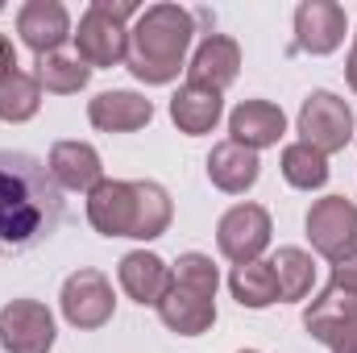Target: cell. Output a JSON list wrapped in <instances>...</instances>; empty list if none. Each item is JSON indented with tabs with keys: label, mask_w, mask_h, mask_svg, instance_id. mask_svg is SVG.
I'll return each mask as SVG.
<instances>
[{
	"label": "cell",
	"mask_w": 357,
	"mask_h": 353,
	"mask_svg": "<svg viewBox=\"0 0 357 353\" xmlns=\"http://www.w3.org/2000/svg\"><path fill=\"white\" fill-rule=\"evenodd\" d=\"M354 46H357V33H354Z\"/></svg>",
	"instance_id": "cell-33"
},
{
	"label": "cell",
	"mask_w": 357,
	"mask_h": 353,
	"mask_svg": "<svg viewBox=\"0 0 357 353\" xmlns=\"http://www.w3.org/2000/svg\"><path fill=\"white\" fill-rule=\"evenodd\" d=\"M0 345L8 353H50L54 316L38 299H8L0 308Z\"/></svg>",
	"instance_id": "cell-8"
},
{
	"label": "cell",
	"mask_w": 357,
	"mask_h": 353,
	"mask_svg": "<svg viewBox=\"0 0 357 353\" xmlns=\"http://www.w3.org/2000/svg\"><path fill=\"white\" fill-rule=\"evenodd\" d=\"M88 121L104 133H133L154 121V104L137 91H100L88 104Z\"/></svg>",
	"instance_id": "cell-16"
},
{
	"label": "cell",
	"mask_w": 357,
	"mask_h": 353,
	"mask_svg": "<svg viewBox=\"0 0 357 353\" xmlns=\"http://www.w3.org/2000/svg\"><path fill=\"white\" fill-rule=\"evenodd\" d=\"M133 200H137V212H133V233L129 237H137V241L162 237L171 229V216H175V204H171L167 187L154 183V179H137L133 183Z\"/></svg>",
	"instance_id": "cell-21"
},
{
	"label": "cell",
	"mask_w": 357,
	"mask_h": 353,
	"mask_svg": "<svg viewBox=\"0 0 357 353\" xmlns=\"http://www.w3.org/2000/svg\"><path fill=\"white\" fill-rule=\"evenodd\" d=\"M299 142L324 158L354 142V108L333 91H312L299 108Z\"/></svg>",
	"instance_id": "cell-4"
},
{
	"label": "cell",
	"mask_w": 357,
	"mask_h": 353,
	"mask_svg": "<svg viewBox=\"0 0 357 353\" xmlns=\"http://www.w3.org/2000/svg\"><path fill=\"white\" fill-rule=\"evenodd\" d=\"M345 80H349V88L357 91V46L349 50V59H345Z\"/></svg>",
	"instance_id": "cell-31"
},
{
	"label": "cell",
	"mask_w": 357,
	"mask_h": 353,
	"mask_svg": "<svg viewBox=\"0 0 357 353\" xmlns=\"http://www.w3.org/2000/svg\"><path fill=\"white\" fill-rule=\"evenodd\" d=\"M345 42V8L337 0H303L295 8V46L303 54H333Z\"/></svg>",
	"instance_id": "cell-9"
},
{
	"label": "cell",
	"mask_w": 357,
	"mask_h": 353,
	"mask_svg": "<svg viewBox=\"0 0 357 353\" xmlns=\"http://www.w3.org/2000/svg\"><path fill=\"white\" fill-rule=\"evenodd\" d=\"M42 108V84L33 80V71H13L8 80H0V121H29Z\"/></svg>",
	"instance_id": "cell-25"
},
{
	"label": "cell",
	"mask_w": 357,
	"mask_h": 353,
	"mask_svg": "<svg viewBox=\"0 0 357 353\" xmlns=\"http://www.w3.org/2000/svg\"><path fill=\"white\" fill-rule=\"evenodd\" d=\"M191 33H195V17L187 8H178V4H150V8H142L133 29H129L125 67L142 84H175L183 63H187Z\"/></svg>",
	"instance_id": "cell-2"
},
{
	"label": "cell",
	"mask_w": 357,
	"mask_h": 353,
	"mask_svg": "<svg viewBox=\"0 0 357 353\" xmlns=\"http://www.w3.org/2000/svg\"><path fill=\"white\" fill-rule=\"evenodd\" d=\"M258 175H262L258 150L237 146L233 137H229V142H220V146H212V154H208V179H212L220 191L241 195V191H250V187L258 183Z\"/></svg>",
	"instance_id": "cell-18"
},
{
	"label": "cell",
	"mask_w": 357,
	"mask_h": 353,
	"mask_svg": "<svg viewBox=\"0 0 357 353\" xmlns=\"http://www.w3.org/2000/svg\"><path fill=\"white\" fill-rule=\"evenodd\" d=\"M282 179L299 191H316V187L328 183V158L320 150L303 146V142H291L282 150Z\"/></svg>",
	"instance_id": "cell-26"
},
{
	"label": "cell",
	"mask_w": 357,
	"mask_h": 353,
	"mask_svg": "<svg viewBox=\"0 0 357 353\" xmlns=\"http://www.w3.org/2000/svg\"><path fill=\"white\" fill-rule=\"evenodd\" d=\"M333 353H357V320H349L345 333L333 341Z\"/></svg>",
	"instance_id": "cell-30"
},
{
	"label": "cell",
	"mask_w": 357,
	"mask_h": 353,
	"mask_svg": "<svg viewBox=\"0 0 357 353\" xmlns=\"http://www.w3.org/2000/svg\"><path fill=\"white\" fill-rule=\"evenodd\" d=\"M33 80H38L46 91H54V96H71V91L88 88L91 67L79 59V54L54 50V54H42V59L33 63Z\"/></svg>",
	"instance_id": "cell-24"
},
{
	"label": "cell",
	"mask_w": 357,
	"mask_h": 353,
	"mask_svg": "<svg viewBox=\"0 0 357 353\" xmlns=\"http://www.w3.org/2000/svg\"><path fill=\"white\" fill-rule=\"evenodd\" d=\"M229 133H233L237 146L266 150V146H278V137L287 133V117L270 100H241L229 112Z\"/></svg>",
	"instance_id": "cell-14"
},
{
	"label": "cell",
	"mask_w": 357,
	"mask_h": 353,
	"mask_svg": "<svg viewBox=\"0 0 357 353\" xmlns=\"http://www.w3.org/2000/svg\"><path fill=\"white\" fill-rule=\"evenodd\" d=\"M237 71H241V46L233 38H225V33H208L195 46L191 63H187V84L208 91H225L237 80Z\"/></svg>",
	"instance_id": "cell-11"
},
{
	"label": "cell",
	"mask_w": 357,
	"mask_h": 353,
	"mask_svg": "<svg viewBox=\"0 0 357 353\" xmlns=\"http://www.w3.org/2000/svg\"><path fill=\"white\" fill-rule=\"evenodd\" d=\"M59 303H63V316H67L71 329H104V324L112 320V308H116L112 283H108L100 270H91V266L75 270V274L63 283Z\"/></svg>",
	"instance_id": "cell-7"
},
{
	"label": "cell",
	"mask_w": 357,
	"mask_h": 353,
	"mask_svg": "<svg viewBox=\"0 0 357 353\" xmlns=\"http://www.w3.org/2000/svg\"><path fill=\"white\" fill-rule=\"evenodd\" d=\"M133 183L125 179H100L88 191V220L100 237H129L133 233Z\"/></svg>",
	"instance_id": "cell-10"
},
{
	"label": "cell",
	"mask_w": 357,
	"mask_h": 353,
	"mask_svg": "<svg viewBox=\"0 0 357 353\" xmlns=\"http://www.w3.org/2000/svg\"><path fill=\"white\" fill-rule=\"evenodd\" d=\"M116 278H121V287H125V295H129L133 303H142V308H158L162 295H167L171 283H175V270L162 262L158 254H150V250H133V254L121 258Z\"/></svg>",
	"instance_id": "cell-12"
},
{
	"label": "cell",
	"mask_w": 357,
	"mask_h": 353,
	"mask_svg": "<svg viewBox=\"0 0 357 353\" xmlns=\"http://www.w3.org/2000/svg\"><path fill=\"white\" fill-rule=\"evenodd\" d=\"M270 233H274V225L262 204H233L216 225V246L233 266H245L262 258V250L270 246Z\"/></svg>",
	"instance_id": "cell-6"
},
{
	"label": "cell",
	"mask_w": 357,
	"mask_h": 353,
	"mask_svg": "<svg viewBox=\"0 0 357 353\" xmlns=\"http://www.w3.org/2000/svg\"><path fill=\"white\" fill-rule=\"evenodd\" d=\"M229 291H233V299L241 303V308H270V303H278V278H274V266L270 262H245V266H233V274H229Z\"/></svg>",
	"instance_id": "cell-22"
},
{
	"label": "cell",
	"mask_w": 357,
	"mask_h": 353,
	"mask_svg": "<svg viewBox=\"0 0 357 353\" xmlns=\"http://www.w3.org/2000/svg\"><path fill=\"white\" fill-rule=\"evenodd\" d=\"M17 33L42 59V54H54L71 38V17H67V8L59 0H29L17 13Z\"/></svg>",
	"instance_id": "cell-13"
},
{
	"label": "cell",
	"mask_w": 357,
	"mask_h": 353,
	"mask_svg": "<svg viewBox=\"0 0 357 353\" xmlns=\"http://www.w3.org/2000/svg\"><path fill=\"white\" fill-rule=\"evenodd\" d=\"M303 229H307V241H312V250H316L320 258H328V262L345 258L357 246L354 200H345V195H324V200H316V204L307 208Z\"/></svg>",
	"instance_id": "cell-5"
},
{
	"label": "cell",
	"mask_w": 357,
	"mask_h": 353,
	"mask_svg": "<svg viewBox=\"0 0 357 353\" xmlns=\"http://www.w3.org/2000/svg\"><path fill=\"white\" fill-rule=\"evenodd\" d=\"M17 71V50H13V42L0 33V80H8Z\"/></svg>",
	"instance_id": "cell-29"
},
{
	"label": "cell",
	"mask_w": 357,
	"mask_h": 353,
	"mask_svg": "<svg viewBox=\"0 0 357 353\" xmlns=\"http://www.w3.org/2000/svg\"><path fill=\"white\" fill-rule=\"evenodd\" d=\"M274 278H278V299L295 303V299H307L312 287H316V266H312V254L299 250V246H282L274 254Z\"/></svg>",
	"instance_id": "cell-23"
},
{
	"label": "cell",
	"mask_w": 357,
	"mask_h": 353,
	"mask_svg": "<svg viewBox=\"0 0 357 353\" xmlns=\"http://www.w3.org/2000/svg\"><path fill=\"white\" fill-rule=\"evenodd\" d=\"M46 167H50L54 183L67 187V191H91L104 179L100 154H96V146H88V142H54Z\"/></svg>",
	"instance_id": "cell-17"
},
{
	"label": "cell",
	"mask_w": 357,
	"mask_h": 353,
	"mask_svg": "<svg viewBox=\"0 0 357 353\" xmlns=\"http://www.w3.org/2000/svg\"><path fill=\"white\" fill-rule=\"evenodd\" d=\"M328 287H337V291H345V295H357V246L345 258L333 262V283H328Z\"/></svg>",
	"instance_id": "cell-28"
},
{
	"label": "cell",
	"mask_w": 357,
	"mask_h": 353,
	"mask_svg": "<svg viewBox=\"0 0 357 353\" xmlns=\"http://www.w3.org/2000/svg\"><path fill=\"white\" fill-rule=\"evenodd\" d=\"M349 320H357V295H345V291H337V287H324V291L307 303V312H303L307 337H312V341H324V345H333V341L345 333Z\"/></svg>",
	"instance_id": "cell-19"
},
{
	"label": "cell",
	"mask_w": 357,
	"mask_h": 353,
	"mask_svg": "<svg viewBox=\"0 0 357 353\" xmlns=\"http://www.w3.org/2000/svg\"><path fill=\"white\" fill-rule=\"evenodd\" d=\"M158 316L178 337H199V333H208L216 324V299L199 295V291H191L183 283H171V291L158 303Z\"/></svg>",
	"instance_id": "cell-15"
},
{
	"label": "cell",
	"mask_w": 357,
	"mask_h": 353,
	"mask_svg": "<svg viewBox=\"0 0 357 353\" xmlns=\"http://www.w3.org/2000/svg\"><path fill=\"white\" fill-rule=\"evenodd\" d=\"M225 112V100L220 91L195 88V84H183V88L171 96V121L178 125V133L187 137H199V133H212L216 121Z\"/></svg>",
	"instance_id": "cell-20"
},
{
	"label": "cell",
	"mask_w": 357,
	"mask_h": 353,
	"mask_svg": "<svg viewBox=\"0 0 357 353\" xmlns=\"http://www.w3.org/2000/svg\"><path fill=\"white\" fill-rule=\"evenodd\" d=\"M175 283L183 287H191V291H199V295H212L216 299V287H220V274H216V266L208 254H178L175 262Z\"/></svg>",
	"instance_id": "cell-27"
},
{
	"label": "cell",
	"mask_w": 357,
	"mask_h": 353,
	"mask_svg": "<svg viewBox=\"0 0 357 353\" xmlns=\"http://www.w3.org/2000/svg\"><path fill=\"white\" fill-rule=\"evenodd\" d=\"M137 0H91V8L79 17L75 54L88 67H121L129 54V17H137Z\"/></svg>",
	"instance_id": "cell-3"
},
{
	"label": "cell",
	"mask_w": 357,
	"mask_h": 353,
	"mask_svg": "<svg viewBox=\"0 0 357 353\" xmlns=\"http://www.w3.org/2000/svg\"><path fill=\"white\" fill-rule=\"evenodd\" d=\"M63 220V187L50 167L21 150H0V258L38 250Z\"/></svg>",
	"instance_id": "cell-1"
},
{
	"label": "cell",
	"mask_w": 357,
	"mask_h": 353,
	"mask_svg": "<svg viewBox=\"0 0 357 353\" xmlns=\"http://www.w3.org/2000/svg\"><path fill=\"white\" fill-rule=\"evenodd\" d=\"M241 353H258V350H241Z\"/></svg>",
	"instance_id": "cell-32"
}]
</instances>
